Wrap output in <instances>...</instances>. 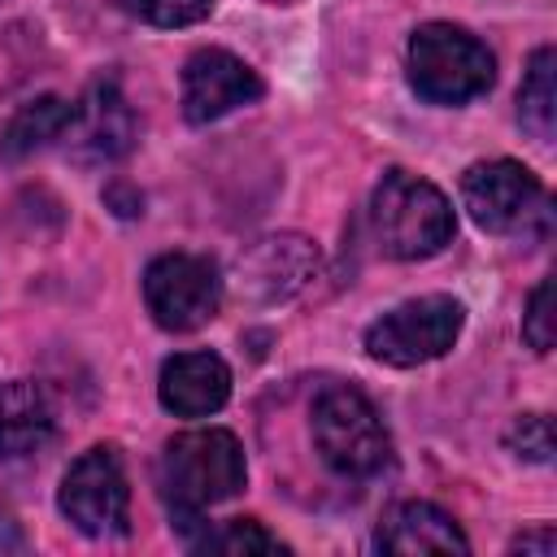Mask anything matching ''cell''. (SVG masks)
Returning <instances> with one entry per match:
<instances>
[{
  "mask_svg": "<svg viewBox=\"0 0 557 557\" xmlns=\"http://www.w3.org/2000/svg\"><path fill=\"white\" fill-rule=\"evenodd\" d=\"M518 117L535 139H553L557 126V52L553 48H535L527 78L518 87Z\"/></svg>",
  "mask_w": 557,
  "mask_h": 557,
  "instance_id": "cell-16",
  "label": "cell"
},
{
  "mask_svg": "<svg viewBox=\"0 0 557 557\" xmlns=\"http://www.w3.org/2000/svg\"><path fill=\"white\" fill-rule=\"evenodd\" d=\"M496 78L487 44L453 22H426L409 39V83L431 104H466Z\"/></svg>",
  "mask_w": 557,
  "mask_h": 557,
  "instance_id": "cell-4",
  "label": "cell"
},
{
  "mask_svg": "<svg viewBox=\"0 0 557 557\" xmlns=\"http://www.w3.org/2000/svg\"><path fill=\"white\" fill-rule=\"evenodd\" d=\"M461 205L470 209V218L483 231L509 235V231H527V222L540 213L544 187L522 161L496 157V161H479L461 174Z\"/></svg>",
  "mask_w": 557,
  "mask_h": 557,
  "instance_id": "cell-8",
  "label": "cell"
},
{
  "mask_svg": "<svg viewBox=\"0 0 557 557\" xmlns=\"http://www.w3.org/2000/svg\"><path fill=\"white\" fill-rule=\"evenodd\" d=\"M57 505L83 535H117L126 527V505H131V483L117 448L113 444L87 448L65 470Z\"/></svg>",
  "mask_w": 557,
  "mask_h": 557,
  "instance_id": "cell-7",
  "label": "cell"
},
{
  "mask_svg": "<svg viewBox=\"0 0 557 557\" xmlns=\"http://www.w3.org/2000/svg\"><path fill=\"white\" fill-rule=\"evenodd\" d=\"M513 553H535V557H553V548H557V531L548 527V522H540L535 531H522L513 544H509Z\"/></svg>",
  "mask_w": 557,
  "mask_h": 557,
  "instance_id": "cell-21",
  "label": "cell"
},
{
  "mask_svg": "<svg viewBox=\"0 0 557 557\" xmlns=\"http://www.w3.org/2000/svg\"><path fill=\"white\" fill-rule=\"evenodd\" d=\"M257 96H261L257 70L226 48H200L183 65V117L191 126L218 122L231 109L252 104Z\"/></svg>",
  "mask_w": 557,
  "mask_h": 557,
  "instance_id": "cell-9",
  "label": "cell"
},
{
  "mask_svg": "<svg viewBox=\"0 0 557 557\" xmlns=\"http://www.w3.org/2000/svg\"><path fill=\"white\" fill-rule=\"evenodd\" d=\"M461 305L453 296H418L366 326V352L383 366H426L444 357L461 335Z\"/></svg>",
  "mask_w": 557,
  "mask_h": 557,
  "instance_id": "cell-5",
  "label": "cell"
},
{
  "mask_svg": "<svg viewBox=\"0 0 557 557\" xmlns=\"http://www.w3.org/2000/svg\"><path fill=\"white\" fill-rule=\"evenodd\" d=\"M318 270V248L305 235H270L239 257V292L252 300H283L309 283Z\"/></svg>",
  "mask_w": 557,
  "mask_h": 557,
  "instance_id": "cell-11",
  "label": "cell"
},
{
  "mask_svg": "<svg viewBox=\"0 0 557 557\" xmlns=\"http://www.w3.org/2000/svg\"><path fill=\"white\" fill-rule=\"evenodd\" d=\"M52 431H57V405L39 383L30 379L0 383V457L39 453L52 440Z\"/></svg>",
  "mask_w": 557,
  "mask_h": 557,
  "instance_id": "cell-14",
  "label": "cell"
},
{
  "mask_svg": "<svg viewBox=\"0 0 557 557\" xmlns=\"http://www.w3.org/2000/svg\"><path fill=\"white\" fill-rule=\"evenodd\" d=\"M122 9L148 26H191L200 17H209L213 0H122Z\"/></svg>",
  "mask_w": 557,
  "mask_h": 557,
  "instance_id": "cell-18",
  "label": "cell"
},
{
  "mask_svg": "<svg viewBox=\"0 0 557 557\" xmlns=\"http://www.w3.org/2000/svg\"><path fill=\"white\" fill-rule=\"evenodd\" d=\"M505 444L522 461H535V466L553 461V422H548V413H522V418H513V426L505 431Z\"/></svg>",
  "mask_w": 557,
  "mask_h": 557,
  "instance_id": "cell-19",
  "label": "cell"
},
{
  "mask_svg": "<svg viewBox=\"0 0 557 557\" xmlns=\"http://www.w3.org/2000/svg\"><path fill=\"white\" fill-rule=\"evenodd\" d=\"M196 553H222V557H261V553H287L278 535H270L252 518H231L218 531H205L196 540Z\"/></svg>",
  "mask_w": 557,
  "mask_h": 557,
  "instance_id": "cell-17",
  "label": "cell"
},
{
  "mask_svg": "<svg viewBox=\"0 0 557 557\" xmlns=\"http://www.w3.org/2000/svg\"><path fill=\"white\" fill-rule=\"evenodd\" d=\"M370 222L379 235V248L396 261H422L435 257L453 239V205L448 196L409 174V170H387L383 183L370 196Z\"/></svg>",
  "mask_w": 557,
  "mask_h": 557,
  "instance_id": "cell-2",
  "label": "cell"
},
{
  "mask_svg": "<svg viewBox=\"0 0 557 557\" xmlns=\"http://www.w3.org/2000/svg\"><path fill=\"white\" fill-rule=\"evenodd\" d=\"M522 339L535 348V352H553V278H540L531 300H527V313H522Z\"/></svg>",
  "mask_w": 557,
  "mask_h": 557,
  "instance_id": "cell-20",
  "label": "cell"
},
{
  "mask_svg": "<svg viewBox=\"0 0 557 557\" xmlns=\"http://www.w3.org/2000/svg\"><path fill=\"white\" fill-rule=\"evenodd\" d=\"M157 396L178 418H205L218 413L231 396V370L218 352H174L161 366Z\"/></svg>",
  "mask_w": 557,
  "mask_h": 557,
  "instance_id": "cell-12",
  "label": "cell"
},
{
  "mask_svg": "<svg viewBox=\"0 0 557 557\" xmlns=\"http://www.w3.org/2000/svg\"><path fill=\"white\" fill-rule=\"evenodd\" d=\"M313 448L344 479H374L392 461V435L379 409L348 383H331L313 400Z\"/></svg>",
  "mask_w": 557,
  "mask_h": 557,
  "instance_id": "cell-3",
  "label": "cell"
},
{
  "mask_svg": "<svg viewBox=\"0 0 557 557\" xmlns=\"http://www.w3.org/2000/svg\"><path fill=\"white\" fill-rule=\"evenodd\" d=\"M379 548L396 553V557H413V553H470V540L461 535V527L453 522V513H444L431 500H400L383 527H379Z\"/></svg>",
  "mask_w": 557,
  "mask_h": 557,
  "instance_id": "cell-13",
  "label": "cell"
},
{
  "mask_svg": "<svg viewBox=\"0 0 557 557\" xmlns=\"http://www.w3.org/2000/svg\"><path fill=\"white\" fill-rule=\"evenodd\" d=\"M144 305L165 331H196L222 309V278L196 252H165L144 270Z\"/></svg>",
  "mask_w": 557,
  "mask_h": 557,
  "instance_id": "cell-6",
  "label": "cell"
},
{
  "mask_svg": "<svg viewBox=\"0 0 557 557\" xmlns=\"http://www.w3.org/2000/svg\"><path fill=\"white\" fill-rule=\"evenodd\" d=\"M65 144L78 161H117L135 144V113L117 83H91V91L74 104V122Z\"/></svg>",
  "mask_w": 557,
  "mask_h": 557,
  "instance_id": "cell-10",
  "label": "cell"
},
{
  "mask_svg": "<svg viewBox=\"0 0 557 557\" xmlns=\"http://www.w3.org/2000/svg\"><path fill=\"white\" fill-rule=\"evenodd\" d=\"M70 122H74V104H70V100H61V96H39V100L22 104V109L9 117V126H4V152H9V157H26V152H35V148H48V144L65 139Z\"/></svg>",
  "mask_w": 557,
  "mask_h": 557,
  "instance_id": "cell-15",
  "label": "cell"
},
{
  "mask_svg": "<svg viewBox=\"0 0 557 557\" xmlns=\"http://www.w3.org/2000/svg\"><path fill=\"white\" fill-rule=\"evenodd\" d=\"M244 479H248L244 448L222 426H196L174 435L157 461V487L170 513L178 518V527L196 522L209 505L231 500L244 487Z\"/></svg>",
  "mask_w": 557,
  "mask_h": 557,
  "instance_id": "cell-1",
  "label": "cell"
}]
</instances>
